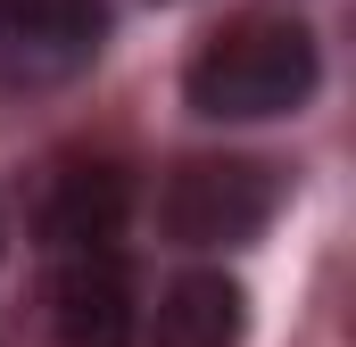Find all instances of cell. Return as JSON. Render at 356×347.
<instances>
[{"label":"cell","mask_w":356,"mask_h":347,"mask_svg":"<svg viewBox=\"0 0 356 347\" xmlns=\"http://www.w3.org/2000/svg\"><path fill=\"white\" fill-rule=\"evenodd\" d=\"M315 75H323V58H315V33L307 25H290V17H241V25H224L191 58V83L182 91L216 124H257V116L307 108Z\"/></svg>","instance_id":"cell-1"},{"label":"cell","mask_w":356,"mask_h":347,"mask_svg":"<svg viewBox=\"0 0 356 347\" xmlns=\"http://www.w3.org/2000/svg\"><path fill=\"white\" fill-rule=\"evenodd\" d=\"M282 215V174L266 158H191L166 174L158 223L182 248H241Z\"/></svg>","instance_id":"cell-2"},{"label":"cell","mask_w":356,"mask_h":347,"mask_svg":"<svg viewBox=\"0 0 356 347\" xmlns=\"http://www.w3.org/2000/svg\"><path fill=\"white\" fill-rule=\"evenodd\" d=\"M133 264L124 240H75L50 248V339L58 347H133Z\"/></svg>","instance_id":"cell-3"},{"label":"cell","mask_w":356,"mask_h":347,"mask_svg":"<svg viewBox=\"0 0 356 347\" xmlns=\"http://www.w3.org/2000/svg\"><path fill=\"white\" fill-rule=\"evenodd\" d=\"M99 33H108L99 0H0V75L58 83L99 50Z\"/></svg>","instance_id":"cell-4"},{"label":"cell","mask_w":356,"mask_h":347,"mask_svg":"<svg viewBox=\"0 0 356 347\" xmlns=\"http://www.w3.org/2000/svg\"><path fill=\"white\" fill-rule=\"evenodd\" d=\"M241 323H249V306L224 273H175L158 289L141 339L149 347H241Z\"/></svg>","instance_id":"cell-5"},{"label":"cell","mask_w":356,"mask_h":347,"mask_svg":"<svg viewBox=\"0 0 356 347\" xmlns=\"http://www.w3.org/2000/svg\"><path fill=\"white\" fill-rule=\"evenodd\" d=\"M124 207H133V182L116 166H67L50 182V207H42V232L50 248H75V240H124Z\"/></svg>","instance_id":"cell-6"},{"label":"cell","mask_w":356,"mask_h":347,"mask_svg":"<svg viewBox=\"0 0 356 347\" xmlns=\"http://www.w3.org/2000/svg\"><path fill=\"white\" fill-rule=\"evenodd\" d=\"M0 240H8V232H0Z\"/></svg>","instance_id":"cell-7"}]
</instances>
